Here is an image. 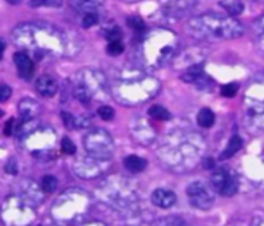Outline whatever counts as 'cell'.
<instances>
[{
  "mask_svg": "<svg viewBox=\"0 0 264 226\" xmlns=\"http://www.w3.org/2000/svg\"><path fill=\"white\" fill-rule=\"evenodd\" d=\"M12 40L23 51L37 58L70 55L74 47L65 31L44 21L19 24L12 31Z\"/></svg>",
  "mask_w": 264,
  "mask_h": 226,
  "instance_id": "1",
  "label": "cell"
},
{
  "mask_svg": "<svg viewBox=\"0 0 264 226\" xmlns=\"http://www.w3.org/2000/svg\"><path fill=\"white\" fill-rule=\"evenodd\" d=\"M205 151V141L195 132L178 130L167 136L158 148L157 155L165 167L171 171L185 173L200 162Z\"/></svg>",
  "mask_w": 264,
  "mask_h": 226,
  "instance_id": "2",
  "label": "cell"
},
{
  "mask_svg": "<svg viewBox=\"0 0 264 226\" xmlns=\"http://www.w3.org/2000/svg\"><path fill=\"white\" fill-rule=\"evenodd\" d=\"M160 92V82L142 70H124L112 85V95L121 105L136 106L153 99Z\"/></svg>",
  "mask_w": 264,
  "mask_h": 226,
  "instance_id": "3",
  "label": "cell"
},
{
  "mask_svg": "<svg viewBox=\"0 0 264 226\" xmlns=\"http://www.w3.org/2000/svg\"><path fill=\"white\" fill-rule=\"evenodd\" d=\"M179 48V40L174 31L167 28H154L146 31L139 44V60L147 68L157 70L170 64Z\"/></svg>",
  "mask_w": 264,
  "mask_h": 226,
  "instance_id": "4",
  "label": "cell"
},
{
  "mask_svg": "<svg viewBox=\"0 0 264 226\" xmlns=\"http://www.w3.org/2000/svg\"><path fill=\"white\" fill-rule=\"evenodd\" d=\"M188 33L205 41L233 40L243 34V26L232 16L205 13L192 17L186 24Z\"/></svg>",
  "mask_w": 264,
  "mask_h": 226,
  "instance_id": "5",
  "label": "cell"
},
{
  "mask_svg": "<svg viewBox=\"0 0 264 226\" xmlns=\"http://www.w3.org/2000/svg\"><path fill=\"white\" fill-rule=\"evenodd\" d=\"M33 122L34 120L22 123L19 129V137L34 158L52 160V157L55 155L57 133L50 126H33Z\"/></svg>",
  "mask_w": 264,
  "mask_h": 226,
  "instance_id": "6",
  "label": "cell"
},
{
  "mask_svg": "<svg viewBox=\"0 0 264 226\" xmlns=\"http://www.w3.org/2000/svg\"><path fill=\"white\" fill-rule=\"evenodd\" d=\"M91 208V197L84 190L65 191L51 208L52 218L59 223H79Z\"/></svg>",
  "mask_w": 264,
  "mask_h": 226,
  "instance_id": "7",
  "label": "cell"
},
{
  "mask_svg": "<svg viewBox=\"0 0 264 226\" xmlns=\"http://www.w3.org/2000/svg\"><path fill=\"white\" fill-rule=\"evenodd\" d=\"M72 91L79 102L88 105L92 99L99 98L100 95L103 96L106 93L107 81L100 71L85 68L77 74Z\"/></svg>",
  "mask_w": 264,
  "mask_h": 226,
  "instance_id": "8",
  "label": "cell"
},
{
  "mask_svg": "<svg viewBox=\"0 0 264 226\" xmlns=\"http://www.w3.org/2000/svg\"><path fill=\"white\" fill-rule=\"evenodd\" d=\"M244 115L250 125L264 129V78L253 79L244 92Z\"/></svg>",
  "mask_w": 264,
  "mask_h": 226,
  "instance_id": "9",
  "label": "cell"
},
{
  "mask_svg": "<svg viewBox=\"0 0 264 226\" xmlns=\"http://www.w3.org/2000/svg\"><path fill=\"white\" fill-rule=\"evenodd\" d=\"M2 213L6 225H24L36 218L33 204L23 197H9L3 204Z\"/></svg>",
  "mask_w": 264,
  "mask_h": 226,
  "instance_id": "10",
  "label": "cell"
},
{
  "mask_svg": "<svg viewBox=\"0 0 264 226\" xmlns=\"http://www.w3.org/2000/svg\"><path fill=\"white\" fill-rule=\"evenodd\" d=\"M84 146L88 154L93 155L100 160H110L113 155L114 143L112 136L105 129H93L86 134L84 139Z\"/></svg>",
  "mask_w": 264,
  "mask_h": 226,
  "instance_id": "11",
  "label": "cell"
},
{
  "mask_svg": "<svg viewBox=\"0 0 264 226\" xmlns=\"http://www.w3.org/2000/svg\"><path fill=\"white\" fill-rule=\"evenodd\" d=\"M114 180L103 187V195L107 198V202L114 205L116 208H124L127 209L137 202V194L133 190L128 188V185L124 184L113 183Z\"/></svg>",
  "mask_w": 264,
  "mask_h": 226,
  "instance_id": "12",
  "label": "cell"
},
{
  "mask_svg": "<svg viewBox=\"0 0 264 226\" xmlns=\"http://www.w3.org/2000/svg\"><path fill=\"white\" fill-rule=\"evenodd\" d=\"M186 195L193 208L207 211L215 204V192L207 183L196 180L186 187Z\"/></svg>",
  "mask_w": 264,
  "mask_h": 226,
  "instance_id": "13",
  "label": "cell"
},
{
  "mask_svg": "<svg viewBox=\"0 0 264 226\" xmlns=\"http://www.w3.org/2000/svg\"><path fill=\"white\" fill-rule=\"evenodd\" d=\"M211 181H212L214 190L223 197H232L239 190L237 177L233 173V170L229 168V167H221V168L214 170V173L211 176Z\"/></svg>",
  "mask_w": 264,
  "mask_h": 226,
  "instance_id": "14",
  "label": "cell"
},
{
  "mask_svg": "<svg viewBox=\"0 0 264 226\" xmlns=\"http://www.w3.org/2000/svg\"><path fill=\"white\" fill-rule=\"evenodd\" d=\"M106 161L89 154V157L75 162V174L81 178H96L103 174Z\"/></svg>",
  "mask_w": 264,
  "mask_h": 226,
  "instance_id": "15",
  "label": "cell"
},
{
  "mask_svg": "<svg viewBox=\"0 0 264 226\" xmlns=\"http://www.w3.org/2000/svg\"><path fill=\"white\" fill-rule=\"evenodd\" d=\"M130 130L133 134V139L142 144H150L151 141L156 139V130L149 122L137 120L136 123L130 126Z\"/></svg>",
  "mask_w": 264,
  "mask_h": 226,
  "instance_id": "16",
  "label": "cell"
},
{
  "mask_svg": "<svg viewBox=\"0 0 264 226\" xmlns=\"http://www.w3.org/2000/svg\"><path fill=\"white\" fill-rule=\"evenodd\" d=\"M40 112H41V106L34 99L24 98L19 103V115H20L22 123L34 120L40 115Z\"/></svg>",
  "mask_w": 264,
  "mask_h": 226,
  "instance_id": "17",
  "label": "cell"
},
{
  "mask_svg": "<svg viewBox=\"0 0 264 226\" xmlns=\"http://www.w3.org/2000/svg\"><path fill=\"white\" fill-rule=\"evenodd\" d=\"M15 64L19 70L20 77L24 79H31L33 74H34V63L31 60V56L26 52V51H19L15 54Z\"/></svg>",
  "mask_w": 264,
  "mask_h": 226,
  "instance_id": "18",
  "label": "cell"
},
{
  "mask_svg": "<svg viewBox=\"0 0 264 226\" xmlns=\"http://www.w3.org/2000/svg\"><path fill=\"white\" fill-rule=\"evenodd\" d=\"M200 0H160L167 13L182 14L196 6Z\"/></svg>",
  "mask_w": 264,
  "mask_h": 226,
  "instance_id": "19",
  "label": "cell"
},
{
  "mask_svg": "<svg viewBox=\"0 0 264 226\" xmlns=\"http://www.w3.org/2000/svg\"><path fill=\"white\" fill-rule=\"evenodd\" d=\"M151 201L153 204L158 206V208H163V209H168L171 208L172 205L177 202V197L172 191L164 190V188H158L153 192L151 195Z\"/></svg>",
  "mask_w": 264,
  "mask_h": 226,
  "instance_id": "20",
  "label": "cell"
},
{
  "mask_svg": "<svg viewBox=\"0 0 264 226\" xmlns=\"http://www.w3.org/2000/svg\"><path fill=\"white\" fill-rule=\"evenodd\" d=\"M36 89L44 98H51L58 92V84L57 81L50 75H43L37 79Z\"/></svg>",
  "mask_w": 264,
  "mask_h": 226,
  "instance_id": "21",
  "label": "cell"
},
{
  "mask_svg": "<svg viewBox=\"0 0 264 226\" xmlns=\"http://www.w3.org/2000/svg\"><path fill=\"white\" fill-rule=\"evenodd\" d=\"M20 187H22V197L26 198L33 205L36 204V202H41L43 201V195H41V192L38 190V187H37L36 184L31 183L30 180L23 181Z\"/></svg>",
  "mask_w": 264,
  "mask_h": 226,
  "instance_id": "22",
  "label": "cell"
},
{
  "mask_svg": "<svg viewBox=\"0 0 264 226\" xmlns=\"http://www.w3.org/2000/svg\"><path fill=\"white\" fill-rule=\"evenodd\" d=\"M123 164L130 173H142L147 167V161L142 157H139V155H128L124 158Z\"/></svg>",
  "mask_w": 264,
  "mask_h": 226,
  "instance_id": "23",
  "label": "cell"
},
{
  "mask_svg": "<svg viewBox=\"0 0 264 226\" xmlns=\"http://www.w3.org/2000/svg\"><path fill=\"white\" fill-rule=\"evenodd\" d=\"M240 147H242V139H240L237 134H233V136L230 137V140H229L226 148L222 151V154L219 158H221V160H226V158L233 157V155L240 150Z\"/></svg>",
  "mask_w": 264,
  "mask_h": 226,
  "instance_id": "24",
  "label": "cell"
},
{
  "mask_svg": "<svg viewBox=\"0 0 264 226\" xmlns=\"http://www.w3.org/2000/svg\"><path fill=\"white\" fill-rule=\"evenodd\" d=\"M253 40L256 42L257 48L264 52V16L260 17L253 26Z\"/></svg>",
  "mask_w": 264,
  "mask_h": 226,
  "instance_id": "25",
  "label": "cell"
},
{
  "mask_svg": "<svg viewBox=\"0 0 264 226\" xmlns=\"http://www.w3.org/2000/svg\"><path fill=\"white\" fill-rule=\"evenodd\" d=\"M222 7H223V10H226L230 16H237V14H240L243 12V6L242 0H222L221 3H219Z\"/></svg>",
  "mask_w": 264,
  "mask_h": 226,
  "instance_id": "26",
  "label": "cell"
},
{
  "mask_svg": "<svg viewBox=\"0 0 264 226\" xmlns=\"http://www.w3.org/2000/svg\"><path fill=\"white\" fill-rule=\"evenodd\" d=\"M196 122L198 125L202 127H211L215 123V115L211 109H201L198 116H196Z\"/></svg>",
  "mask_w": 264,
  "mask_h": 226,
  "instance_id": "27",
  "label": "cell"
},
{
  "mask_svg": "<svg viewBox=\"0 0 264 226\" xmlns=\"http://www.w3.org/2000/svg\"><path fill=\"white\" fill-rule=\"evenodd\" d=\"M149 115H150L151 118H154V119L157 120H168L171 119V113L168 112L165 107L160 105H153L149 109Z\"/></svg>",
  "mask_w": 264,
  "mask_h": 226,
  "instance_id": "28",
  "label": "cell"
},
{
  "mask_svg": "<svg viewBox=\"0 0 264 226\" xmlns=\"http://www.w3.org/2000/svg\"><path fill=\"white\" fill-rule=\"evenodd\" d=\"M43 191L44 192H48V194H52L54 191L57 190L58 187V180L55 177L52 176H45L43 178Z\"/></svg>",
  "mask_w": 264,
  "mask_h": 226,
  "instance_id": "29",
  "label": "cell"
},
{
  "mask_svg": "<svg viewBox=\"0 0 264 226\" xmlns=\"http://www.w3.org/2000/svg\"><path fill=\"white\" fill-rule=\"evenodd\" d=\"M128 27H131L137 34H144L146 33V24L140 17H128L127 20Z\"/></svg>",
  "mask_w": 264,
  "mask_h": 226,
  "instance_id": "30",
  "label": "cell"
},
{
  "mask_svg": "<svg viewBox=\"0 0 264 226\" xmlns=\"http://www.w3.org/2000/svg\"><path fill=\"white\" fill-rule=\"evenodd\" d=\"M98 14L96 12H89V13L84 14V17H82V27L89 28L95 26L96 23H98Z\"/></svg>",
  "mask_w": 264,
  "mask_h": 226,
  "instance_id": "31",
  "label": "cell"
},
{
  "mask_svg": "<svg viewBox=\"0 0 264 226\" xmlns=\"http://www.w3.org/2000/svg\"><path fill=\"white\" fill-rule=\"evenodd\" d=\"M105 37H106L109 41H119L121 37V31L120 28L117 27V26H112L110 28H107L106 31H105Z\"/></svg>",
  "mask_w": 264,
  "mask_h": 226,
  "instance_id": "32",
  "label": "cell"
},
{
  "mask_svg": "<svg viewBox=\"0 0 264 226\" xmlns=\"http://www.w3.org/2000/svg\"><path fill=\"white\" fill-rule=\"evenodd\" d=\"M98 113H99V116L103 120H112L114 118V110L113 107H110V106L107 105H102L99 106V109H98Z\"/></svg>",
  "mask_w": 264,
  "mask_h": 226,
  "instance_id": "33",
  "label": "cell"
},
{
  "mask_svg": "<svg viewBox=\"0 0 264 226\" xmlns=\"http://www.w3.org/2000/svg\"><path fill=\"white\" fill-rule=\"evenodd\" d=\"M123 51H124V47L120 41H112L107 45V54L110 55H120Z\"/></svg>",
  "mask_w": 264,
  "mask_h": 226,
  "instance_id": "34",
  "label": "cell"
},
{
  "mask_svg": "<svg viewBox=\"0 0 264 226\" xmlns=\"http://www.w3.org/2000/svg\"><path fill=\"white\" fill-rule=\"evenodd\" d=\"M61 148H62V151H64L65 154H75V151H77V147H75V144L72 143L71 139H68V137H64L62 140H61Z\"/></svg>",
  "mask_w": 264,
  "mask_h": 226,
  "instance_id": "35",
  "label": "cell"
},
{
  "mask_svg": "<svg viewBox=\"0 0 264 226\" xmlns=\"http://www.w3.org/2000/svg\"><path fill=\"white\" fill-rule=\"evenodd\" d=\"M62 120H64L65 126L68 129H77V116H74L70 112H62Z\"/></svg>",
  "mask_w": 264,
  "mask_h": 226,
  "instance_id": "36",
  "label": "cell"
},
{
  "mask_svg": "<svg viewBox=\"0 0 264 226\" xmlns=\"http://www.w3.org/2000/svg\"><path fill=\"white\" fill-rule=\"evenodd\" d=\"M237 88H239L237 84L225 85V86H222V95L226 96V98H233L236 93H237Z\"/></svg>",
  "mask_w": 264,
  "mask_h": 226,
  "instance_id": "37",
  "label": "cell"
},
{
  "mask_svg": "<svg viewBox=\"0 0 264 226\" xmlns=\"http://www.w3.org/2000/svg\"><path fill=\"white\" fill-rule=\"evenodd\" d=\"M10 95H12V88H9L8 85H2V88H0V99H2V102H6Z\"/></svg>",
  "mask_w": 264,
  "mask_h": 226,
  "instance_id": "38",
  "label": "cell"
},
{
  "mask_svg": "<svg viewBox=\"0 0 264 226\" xmlns=\"http://www.w3.org/2000/svg\"><path fill=\"white\" fill-rule=\"evenodd\" d=\"M6 171H8L9 174H16L17 173V161H16L15 157H12L8 161V164H6Z\"/></svg>",
  "mask_w": 264,
  "mask_h": 226,
  "instance_id": "39",
  "label": "cell"
},
{
  "mask_svg": "<svg viewBox=\"0 0 264 226\" xmlns=\"http://www.w3.org/2000/svg\"><path fill=\"white\" fill-rule=\"evenodd\" d=\"M13 130H15V119H9L6 122V125H5V134L6 136H12Z\"/></svg>",
  "mask_w": 264,
  "mask_h": 226,
  "instance_id": "40",
  "label": "cell"
},
{
  "mask_svg": "<svg viewBox=\"0 0 264 226\" xmlns=\"http://www.w3.org/2000/svg\"><path fill=\"white\" fill-rule=\"evenodd\" d=\"M30 5L33 7L44 6V5H50V0H30Z\"/></svg>",
  "mask_w": 264,
  "mask_h": 226,
  "instance_id": "41",
  "label": "cell"
},
{
  "mask_svg": "<svg viewBox=\"0 0 264 226\" xmlns=\"http://www.w3.org/2000/svg\"><path fill=\"white\" fill-rule=\"evenodd\" d=\"M157 223H177V225H179V223H184V220L182 219H163V220H158Z\"/></svg>",
  "mask_w": 264,
  "mask_h": 226,
  "instance_id": "42",
  "label": "cell"
},
{
  "mask_svg": "<svg viewBox=\"0 0 264 226\" xmlns=\"http://www.w3.org/2000/svg\"><path fill=\"white\" fill-rule=\"evenodd\" d=\"M204 165L208 167V168H214V162L211 161V158H204Z\"/></svg>",
  "mask_w": 264,
  "mask_h": 226,
  "instance_id": "43",
  "label": "cell"
},
{
  "mask_svg": "<svg viewBox=\"0 0 264 226\" xmlns=\"http://www.w3.org/2000/svg\"><path fill=\"white\" fill-rule=\"evenodd\" d=\"M6 2H8V3H10V5H19V3H20L22 0H6Z\"/></svg>",
  "mask_w": 264,
  "mask_h": 226,
  "instance_id": "44",
  "label": "cell"
},
{
  "mask_svg": "<svg viewBox=\"0 0 264 226\" xmlns=\"http://www.w3.org/2000/svg\"><path fill=\"white\" fill-rule=\"evenodd\" d=\"M123 2H127V3H133V2H139V0H123Z\"/></svg>",
  "mask_w": 264,
  "mask_h": 226,
  "instance_id": "45",
  "label": "cell"
}]
</instances>
